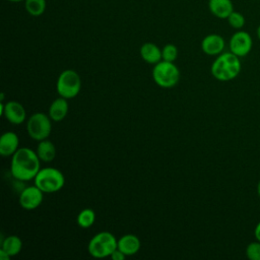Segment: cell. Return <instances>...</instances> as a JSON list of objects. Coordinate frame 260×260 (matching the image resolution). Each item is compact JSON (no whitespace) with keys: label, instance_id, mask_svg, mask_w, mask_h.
I'll return each instance as SVG.
<instances>
[{"label":"cell","instance_id":"cell-20","mask_svg":"<svg viewBox=\"0 0 260 260\" xmlns=\"http://www.w3.org/2000/svg\"><path fill=\"white\" fill-rule=\"evenodd\" d=\"M95 220V212L91 208L82 209L76 218L77 224L82 229L90 228Z\"/></svg>","mask_w":260,"mask_h":260},{"label":"cell","instance_id":"cell-4","mask_svg":"<svg viewBox=\"0 0 260 260\" xmlns=\"http://www.w3.org/2000/svg\"><path fill=\"white\" fill-rule=\"evenodd\" d=\"M34 181L35 185L44 193H54L64 187L65 177L60 170L48 167L41 169Z\"/></svg>","mask_w":260,"mask_h":260},{"label":"cell","instance_id":"cell-21","mask_svg":"<svg viewBox=\"0 0 260 260\" xmlns=\"http://www.w3.org/2000/svg\"><path fill=\"white\" fill-rule=\"evenodd\" d=\"M228 22L230 24V26H232L235 29H242L246 23V19L244 17V15L241 12L238 11H233L229 17L226 18Z\"/></svg>","mask_w":260,"mask_h":260},{"label":"cell","instance_id":"cell-9","mask_svg":"<svg viewBox=\"0 0 260 260\" xmlns=\"http://www.w3.org/2000/svg\"><path fill=\"white\" fill-rule=\"evenodd\" d=\"M44 199V192L37 187L28 186L24 188L19 195V204L23 209L32 210L38 208Z\"/></svg>","mask_w":260,"mask_h":260},{"label":"cell","instance_id":"cell-7","mask_svg":"<svg viewBox=\"0 0 260 260\" xmlns=\"http://www.w3.org/2000/svg\"><path fill=\"white\" fill-rule=\"evenodd\" d=\"M51 121L50 116L45 113L37 112L32 114L26 123V130L29 137L37 141L47 139L52 131Z\"/></svg>","mask_w":260,"mask_h":260},{"label":"cell","instance_id":"cell-11","mask_svg":"<svg viewBox=\"0 0 260 260\" xmlns=\"http://www.w3.org/2000/svg\"><path fill=\"white\" fill-rule=\"evenodd\" d=\"M225 47L224 39L217 34H210L203 38L201 42L202 51L209 56H218Z\"/></svg>","mask_w":260,"mask_h":260},{"label":"cell","instance_id":"cell-27","mask_svg":"<svg viewBox=\"0 0 260 260\" xmlns=\"http://www.w3.org/2000/svg\"><path fill=\"white\" fill-rule=\"evenodd\" d=\"M256 35H257L258 40L260 41V24L258 25V27H257V29H256Z\"/></svg>","mask_w":260,"mask_h":260},{"label":"cell","instance_id":"cell-14","mask_svg":"<svg viewBox=\"0 0 260 260\" xmlns=\"http://www.w3.org/2000/svg\"><path fill=\"white\" fill-rule=\"evenodd\" d=\"M208 9L215 17L226 19L234 11V4L232 0H208Z\"/></svg>","mask_w":260,"mask_h":260},{"label":"cell","instance_id":"cell-29","mask_svg":"<svg viewBox=\"0 0 260 260\" xmlns=\"http://www.w3.org/2000/svg\"><path fill=\"white\" fill-rule=\"evenodd\" d=\"M7 1L13 2V3H17V2H22V1H24V0H7Z\"/></svg>","mask_w":260,"mask_h":260},{"label":"cell","instance_id":"cell-8","mask_svg":"<svg viewBox=\"0 0 260 260\" xmlns=\"http://www.w3.org/2000/svg\"><path fill=\"white\" fill-rule=\"evenodd\" d=\"M253 40L249 32L239 29L236 31L230 39L229 47L230 51L237 55L238 57H245L247 56L250 51L252 50Z\"/></svg>","mask_w":260,"mask_h":260},{"label":"cell","instance_id":"cell-2","mask_svg":"<svg viewBox=\"0 0 260 260\" xmlns=\"http://www.w3.org/2000/svg\"><path fill=\"white\" fill-rule=\"evenodd\" d=\"M210 70L215 79L219 81H230L236 78L241 71L240 57L231 51L221 53L213 61Z\"/></svg>","mask_w":260,"mask_h":260},{"label":"cell","instance_id":"cell-15","mask_svg":"<svg viewBox=\"0 0 260 260\" xmlns=\"http://www.w3.org/2000/svg\"><path fill=\"white\" fill-rule=\"evenodd\" d=\"M68 113V102L65 98H57L55 99L50 108H49V116L54 122L62 121Z\"/></svg>","mask_w":260,"mask_h":260},{"label":"cell","instance_id":"cell-13","mask_svg":"<svg viewBox=\"0 0 260 260\" xmlns=\"http://www.w3.org/2000/svg\"><path fill=\"white\" fill-rule=\"evenodd\" d=\"M141 247L139 238L133 234H127L122 236L118 240V249L126 256H132L138 253Z\"/></svg>","mask_w":260,"mask_h":260},{"label":"cell","instance_id":"cell-22","mask_svg":"<svg viewBox=\"0 0 260 260\" xmlns=\"http://www.w3.org/2000/svg\"><path fill=\"white\" fill-rule=\"evenodd\" d=\"M161 56H162V60L174 62L178 57V48L173 44H167L161 49Z\"/></svg>","mask_w":260,"mask_h":260},{"label":"cell","instance_id":"cell-25","mask_svg":"<svg viewBox=\"0 0 260 260\" xmlns=\"http://www.w3.org/2000/svg\"><path fill=\"white\" fill-rule=\"evenodd\" d=\"M254 236L257 241H260V221L256 224V228L254 231Z\"/></svg>","mask_w":260,"mask_h":260},{"label":"cell","instance_id":"cell-1","mask_svg":"<svg viewBox=\"0 0 260 260\" xmlns=\"http://www.w3.org/2000/svg\"><path fill=\"white\" fill-rule=\"evenodd\" d=\"M40 161L36 151L28 147H20L11 156V175L18 181H30L41 170Z\"/></svg>","mask_w":260,"mask_h":260},{"label":"cell","instance_id":"cell-23","mask_svg":"<svg viewBox=\"0 0 260 260\" xmlns=\"http://www.w3.org/2000/svg\"><path fill=\"white\" fill-rule=\"evenodd\" d=\"M246 255L250 260H260V241L251 242L246 248Z\"/></svg>","mask_w":260,"mask_h":260},{"label":"cell","instance_id":"cell-19","mask_svg":"<svg viewBox=\"0 0 260 260\" xmlns=\"http://www.w3.org/2000/svg\"><path fill=\"white\" fill-rule=\"evenodd\" d=\"M24 8L31 16H41L47 6L46 0H24Z\"/></svg>","mask_w":260,"mask_h":260},{"label":"cell","instance_id":"cell-18","mask_svg":"<svg viewBox=\"0 0 260 260\" xmlns=\"http://www.w3.org/2000/svg\"><path fill=\"white\" fill-rule=\"evenodd\" d=\"M1 249L6 252L10 257L16 256L22 249V241L18 236H8L2 241Z\"/></svg>","mask_w":260,"mask_h":260},{"label":"cell","instance_id":"cell-3","mask_svg":"<svg viewBox=\"0 0 260 260\" xmlns=\"http://www.w3.org/2000/svg\"><path fill=\"white\" fill-rule=\"evenodd\" d=\"M118 248V240L110 232H100L88 242L87 251L93 258H106Z\"/></svg>","mask_w":260,"mask_h":260},{"label":"cell","instance_id":"cell-5","mask_svg":"<svg viewBox=\"0 0 260 260\" xmlns=\"http://www.w3.org/2000/svg\"><path fill=\"white\" fill-rule=\"evenodd\" d=\"M152 78L158 86L164 88H171L179 82L180 70L174 64V62L161 60L154 64L152 69Z\"/></svg>","mask_w":260,"mask_h":260},{"label":"cell","instance_id":"cell-6","mask_svg":"<svg viewBox=\"0 0 260 260\" xmlns=\"http://www.w3.org/2000/svg\"><path fill=\"white\" fill-rule=\"evenodd\" d=\"M56 87L60 96L67 100L73 99L81 89V78L75 70L66 69L58 76Z\"/></svg>","mask_w":260,"mask_h":260},{"label":"cell","instance_id":"cell-16","mask_svg":"<svg viewBox=\"0 0 260 260\" xmlns=\"http://www.w3.org/2000/svg\"><path fill=\"white\" fill-rule=\"evenodd\" d=\"M140 56L141 58L149 63V64H156L162 60L161 56V49H159L153 43H144L140 48Z\"/></svg>","mask_w":260,"mask_h":260},{"label":"cell","instance_id":"cell-10","mask_svg":"<svg viewBox=\"0 0 260 260\" xmlns=\"http://www.w3.org/2000/svg\"><path fill=\"white\" fill-rule=\"evenodd\" d=\"M3 116L9 123L13 125H20L25 120L26 112L20 103L16 101H9L4 104Z\"/></svg>","mask_w":260,"mask_h":260},{"label":"cell","instance_id":"cell-12","mask_svg":"<svg viewBox=\"0 0 260 260\" xmlns=\"http://www.w3.org/2000/svg\"><path fill=\"white\" fill-rule=\"evenodd\" d=\"M19 138L16 133L8 131L0 138V154L2 156H12L19 148Z\"/></svg>","mask_w":260,"mask_h":260},{"label":"cell","instance_id":"cell-28","mask_svg":"<svg viewBox=\"0 0 260 260\" xmlns=\"http://www.w3.org/2000/svg\"><path fill=\"white\" fill-rule=\"evenodd\" d=\"M257 193H258V195H259V197H260V181H259V183H258V185H257Z\"/></svg>","mask_w":260,"mask_h":260},{"label":"cell","instance_id":"cell-24","mask_svg":"<svg viewBox=\"0 0 260 260\" xmlns=\"http://www.w3.org/2000/svg\"><path fill=\"white\" fill-rule=\"evenodd\" d=\"M127 256L123 253V252H121L118 248L111 254V256H110V258L112 259V260H125V258H126Z\"/></svg>","mask_w":260,"mask_h":260},{"label":"cell","instance_id":"cell-17","mask_svg":"<svg viewBox=\"0 0 260 260\" xmlns=\"http://www.w3.org/2000/svg\"><path fill=\"white\" fill-rule=\"evenodd\" d=\"M36 152L42 161L49 162L56 157L57 150H56L55 144L52 141L48 139H44L39 141Z\"/></svg>","mask_w":260,"mask_h":260},{"label":"cell","instance_id":"cell-26","mask_svg":"<svg viewBox=\"0 0 260 260\" xmlns=\"http://www.w3.org/2000/svg\"><path fill=\"white\" fill-rule=\"evenodd\" d=\"M0 258L2 260H9L11 257L6 252H4L2 249H0Z\"/></svg>","mask_w":260,"mask_h":260}]
</instances>
